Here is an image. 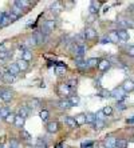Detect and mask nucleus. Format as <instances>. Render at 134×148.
Listing matches in <instances>:
<instances>
[{
  "mask_svg": "<svg viewBox=\"0 0 134 148\" xmlns=\"http://www.w3.org/2000/svg\"><path fill=\"white\" fill-rule=\"evenodd\" d=\"M56 27V23L55 20H46L43 27H42V34H50L51 31H54Z\"/></svg>",
  "mask_w": 134,
  "mask_h": 148,
  "instance_id": "1",
  "label": "nucleus"
},
{
  "mask_svg": "<svg viewBox=\"0 0 134 148\" xmlns=\"http://www.w3.org/2000/svg\"><path fill=\"white\" fill-rule=\"evenodd\" d=\"M0 99L3 100V101H6V103H8V101H11V100L14 99V92L11 90L3 88V90H0Z\"/></svg>",
  "mask_w": 134,
  "mask_h": 148,
  "instance_id": "2",
  "label": "nucleus"
},
{
  "mask_svg": "<svg viewBox=\"0 0 134 148\" xmlns=\"http://www.w3.org/2000/svg\"><path fill=\"white\" fill-rule=\"evenodd\" d=\"M58 93L60 95V96H63V97H67V96H70L71 95V90H70V87L67 86V84H59V87H58Z\"/></svg>",
  "mask_w": 134,
  "mask_h": 148,
  "instance_id": "3",
  "label": "nucleus"
},
{
  "mask_svg": "<svg viewBox=\"0 0 134 148\" xmlns=\"http://www.w3.org/2000/svg\"><path fill=\"white\" fill-rule=\"evenodd\" d=\"M125 91L122 90V88H115V90L111 91V97H114V99L117 100V101H121V100L125 99Z\"/></svg>",
  "mask_w": 134,
  "mask_h": 148,
  "instance_id": "4",
  "label": "nucleus"
},
{
  "mask_svg": "<svg viewBox=\"0 0 134 148\" xmlns=\"http://www.w3.org/2000/svg\"><path fill=\"white\" fill-rule=\"evenodd\" d=\"M83 34H85V38H86L87 40H95V39H97V36H98V34H97V31H95V29H94V28H91V27L86 28Z\"/></svg>",
  "mask_w": 134,
  "mask_h": 148,
  "instance_id": "5",
  "label": "nucleus"
},
{
  "mask_svg": "<svg viewBox=\"0 0 134 148\" xmlns=\"http://www.w3.org/2000/svg\"><path fill=\"white\" fill-rule=\"evenodd\" d=\"M121 88H122L125 92H131V91H134V82H133V80H130V79L125 80Z\"/></svg>",
  "mask_w": 134,
  "mask_h": 148,
  "instance_id": "6",
  "label": "nucleus"
},
{
  "mask_svg": "<svg viewBox=\"0 0 134 148\" xmlns=\"http://www.w3.org/2000/svg\"><path fill=\"white\" fill-rule=\"evenodd\" d=\"M115 143H117V139L114 138L113 135H109V136H106L103 144L106 145V148H115Z\"/></svg>",
  "mask_w": 134,
  "mask_h": 148,
  "instance_id": "7",
  "label": "nucleus"
},
{
  "mask_svg": "<svg viewBox=\"0 0 134 148\" xmlns=\"http://www.w3.org/2000/svg\"><path fill=\"white\" fill-rule=\"evenodd\" d=\"M46 130H47L48 134H55L59 130V124L56 123V121H50V123H47V125H46Z\"/></svg>",
  "mask_w": 134,
  "mask_h": 148,
  "instance_id": "8",
  "label": "nucleus"
},
{
  "mask_svg": "<svg viewBox=\"0 0 134 148\" xmlns=\"http://www.w3.org/2000/svg\"><path fill=\"white\" fill-rule=\"evenodd\" d=\"M16 66H17V68H19L20 72H26V71L30 68V63H27L26 60H23V59H19L16 62Z\"/></svg>",
  "mask_w": 134,
  "mask_h": 148,
  "instance_id": "9",
  "label": "nucleus"
},
{
  "mask_svg": "<svg viewBox=\"0 0 134 148\" xmlns=\"http://www.w3.org/2000/svg\"><path fill=\"white\" fill-rule=\"evenodd\" d=\"M109 68H110V62H109V60H106V59L99 60V63H98V69H99L101 72H105V71H107Z\"/></svg>",
  "mask_w": 134,
  "mask_h": 148,
  "instance_id": "10",
  "label": "nucleus"
},
{
  "mask_svg": "<svg viewBox=\"0 0 134 148\" xmlns=\"http://www.w3.org/2000/svg\"><path fill=\"white\" fill-rule=\"evenodd\" d=\"M40 104L42 101L39 99H31V100H28V103H27V107L30 108V110H36V108L40 107Z\"/></svg>",
  "mask_w": 134,
  "mask_h": 148,
  "instance_id": "11",
  "label": "nucleus"
},
{
  "mask_svg": "<svg viewBox=\"0 0 134 148\" xmlns=\"http://www.w3.org/2000/svg\"><path fill=\"white\" fill-rule=\"evenodd\" d=\"M8 49L7 47H6V43H3V44H0V60H3L4 62V59H7L8 56L11 55V53H8Z\"/></svg>",
  "mask_w": 134,
  "mask_h": 148,
  "instance_id": "12",
  "label": "nucleus"
},
{
  "mask_svg": "<svg viewBox=\"0 0 134 148\" xmlns=\"http://www.w3.org/2000/svg\"><path fill=\"white\" fill-rule=\"evenodd\" d=\"M63 10H65V7H63V3H60V1H55L51 5V11L55 12V14H60Z\"/></svg>",
  "mask_w": 134,
  "mask_h": 148,
  "instance_id": "13",
  "label": "nucleus"
},
{
  "mask_svg": "<svg viewBox=\"0 0 134 148\" xmlns=\"http://www.w3.org/2000/svg\"><path fill=\"white\" fill-rule=\"evenodd\" d=\"M56 104H58V107L60 108V110H69V108L72 107L71 104H70L69 99H62V100H59Z\"/></svg>",
  "mask_w": 134,
  "mask_h": 148,
  "instance_id": "14",
  "label": "nucleus"
},
{
  "mask_svg": "<svg viewBox=\"0 0 134 148\" xmlns=\"http://www.w3.org/2000/svg\"><path fill=\"white\" fill-rule=\"evenodd\" d=\"M74 119H75V123H76L78 127H81V125H83V124H86V114H79V115H76Z\"/></svg>",
  "mask_w": 134,
  "mask_h": 148,
  "instance_id": "15",
  "label": "nucleus"
},
{
  "mask_svg": "<svg viewBox=\"0 0 134 148\" xmlns=\"http://www.w3.org/2000/svg\"><path fill=\"white\" fill-rule=\"evenodd\" d=\"M8 73H11L12 76H16L20 73V71H19V68H17L16 63H11L10 66H8Z\"/></svg>",
  "mask_w": 134,
  "mask_h": 148,
  "instance_id": "16",
  "label": "nucleus"
},
{
  "mask_svg": "<svg viewBox=\"0 0 134 148\" xmlns=\"http://www.w3.org/2000/svg\"><path fill=\"white\" fill-rule=\"evenodd\" d=\"M117 35H118V38H119L121 41H127L129 40V32H127L126 29H118Z\"/></svg>",
  "mask_w": 134,
  "mask_h": 148,
  "instance_id": "17",
  "label": "nucleus"
},
{
  "mask_svg": "<svg viewBox=\"0 0 134 148\" xmlns=\"http://www.w3.org/2000/svg\"><path fill=\"white\" fill-rule=\"evenodd\" d=\"M30 108L28 107H20L19 108V111H17V115H19V116H22L24 119V120H26V119H27L28 117V115H30Z\"/></svg>",
  "mask_w": 134,
  "mask_h": 148,
  "instance_id": "18",
  "label": "nucleus"
},
{
  "mask_svg": "<svg viewBox=\"0 0 134 148\" xmlns=\"http://www.w3.org/2000/svg\"><path fill=\"white\" fill-rule=\"evenodd\" d=\"M32 36L35 38V40H36V43H38V44H43V43H44V39L46 38H44V35L42 34L40 31H35Z\"/></svg>",
  "mask_w": 134,
  "mask_h": 148,
  "instance_id": "19",
  "label": "nucleus"
},
{
  "mask_svg": "<svg viewBox=\"0 0 134 148\" xmlns=\"http://www.w3.org/2000/svg\"><path fill=\"white\" fill-rule=\"evenodd\" d=\"M99 7H101V3L99 1H91V4H90V14H97L98 12V10H99Z\"/></svg>",
  "mask_w": 134,
  "mask_h": 148,
  "instance_id": "20",
  "label": "nucleus"
},
{
  "mask_svg": "<svg viewBox=\"0 0 134 148\" xmlns=\"http://www.w3.org/2000/svg\"><path fill=\"white\" fill-rule=\"evenodd\" d=\"M98 63H99V60L97 58H90L86 62V67L87 68H94V67H98Z\"/></svg>",
  "mask_w": 134,
  "mask_h": 148,
  "instance_id": "21",
  "label": "nucleus"
},
{
  "mask_svg": "<svg viewBox=\"0 0 134 148\" xmlns=\"http://www.w3.org/2000/svg\"><path fill=\"white\" fill-rule=\"evenodd\" d=\"M24 119L22 116H19V115H16V117H15V121H14V124H15V127H17V128H20V130H23V127H24Z\"/></svg>",
  "mask_w": 134,
  "mask_h": 148,
  "instance_id": "22",
  "label": "nucleus"
},
{
  "mask_svg": "<svg viewBox=\"0 0 134 148\" xmlns=\"http://www.w3.org/2000/svg\"><path fill=\"white\" fill-rule=\"evenodd\" d=\"M1 80H3L6 84H12V83L15 82V76H12L11 73H8V72H6L3 75V79Z\"/></svg>",
  "mask_w": 134,
  "mask_h": 148,
  "instance_id": "23",
  "label": "nucleus"
},
{
  "mask_svg": "<svg viewBox=\"0 0 134 148\" xmlns=\"http://www.w3.org/2000/svg\"><path fill=\"white\" fill-rule=\"evenodd\" d=\"M65 121H66V124H67V125L71 128V130H74V128L78 127V125H76V123H75V119H74L72 116H67Z\"/></svg>",
  "mask_w": 134,
  "mask_h": 148,
  "instance_id": "24",
  "label": "nucleus"
},
{
  "mask_svg": "<svg viewBox=\"0 0 134 148\" xmlns=\"http://www.w3.org/2000/svg\"><path fill=\"white\" fill-rule=\"evenodd\" d=\"M107 38H109L110 43H118V41H119V38H118V35H117V31H111V32H109Z\"/></svg>",
  "mask_w": 134,
  "mask_h": 148,
  "instance_id": "25",
  "label": "nucleus"
},
{
  "mask_svg": "<svg viewBox=\"0 0 134 148\" xmlns=\"http://www.w3.org/2000/svg\"><path fill=\"white\" fill-rule=\"evenodd\" d=\"M75 44H78V45H85L83 43L86 41V38H85V34H78V35H75Z\"/></svg>",
  "mask_w": 134,
  "mask_h": 148,
  "instance_id": "26",
  "label": "nucleus"
},
{
  "mask_svg": "<svg viewBox=\"0 0 134 148\" xmlns=\"http://www.w3.org/2000/svg\"><path fill=\"white\" fill-rule=\"evenodd\" d=\"M103 127H105V121L103 120H98V119H97V120L93 123V128L95 131H101Z\"/></svg>",
  "mask_w": 134,
  "mask_h": 148,
  "instance_id": "27",
  "label": "nucleus"
},
{
  "mask_svg": "<svg viewBox=\"0 0 134 148\" xmlns=\"http://www.w3.org/2000/svg\"><path fill=\"white\" fill-rule=\"evenodd\" d=\"M35 147L36 148H47V141L43 138H38L36 139V143H35Z\"/></svg>",
  "mask_w": 134,
  "mask_h": 148,
  "instance_id": "28",
  "label": "nucleus"
},
{
  "mask_svg": "<svg viewBox=\"0 0 134 148\" xmlns=\"http://www.w3.org/2000/svg\"><path fill=\"white\" fill-rule=\"evenodd\" d=\"M22 59H23V60H26V62L28 63L32 59V52L30 51V49H26V51L22 53Z\"/></svg>",
  "mask_w": 134,
  "mask_h": 148,
  "instance_id": "29",
  "label": "nucleus"
},
{
  "mask_svg": "<svg viewBox=\"0 0 134 148\" xmlns=\"http://www.w3.org/2000/svg\"><path fill=\"white\" fill-rule=\"evenodd\" d=\"M126 147H127V140L126 139H117L115 148H126Z\"/></svg>",
  "mask_w": 134,
  "mask_h": 148,
  "instance_id": "30",
  "label": "nucleus"
},
{
  "mask_svg": "<svg viewBox=\"0 0 134 148\" xmlns=\"http://www.w3.org/2000/svg\"><path fill=\"white\" fill-rule=\"evenodd\" d=\"M20 136H22V139H23V140H27V141L32 138L31 134H30L28 131H26L24 128H23V130H20Z\"/></svg>",
  "mask_w": 134,
  "mask_h": 148,
  "instance_id": "31",
  "label": "nucleus"
},
{
  "mask_svg": "<svg viewBox=\"0 0 134 148\" xmlns=\"http://www.w3.org/2000/svg\"><path fill=\"white\" fill-rule=\"evenodd\" d=\"M69 101L71 106H78L79 101H81V99H79V96H76V95H72V96L69 97Z\"/></svg>",
  "mask_w": 134,
  "mask_h": 148,
  "instance_id": "32",
  "label": "nucleus"
},
{
  "mask_svg": "<svg viewBox=\"0 0 134 148\" xmlns=\"http://www.w3.org/2000/svg\"><path fill=\"white\" fill-rule=\"evenodd\" d=\"M11 14L16 15V16L19 17L22 14H23V10H22L20 7H17V5H12V10H11Z\"/></svg>",
  "mask_w": 134,
  "mask_h": 148,
  "instance_id": "33",
  "label": "nucleus"
},
{
  "mask_svg": "<svg viewBox=\"0 0 134 148\" xmlns=\"http://www.w3.org/2000/svg\"><path fill=\"white\" fill-rule=\"evenodd\" d=\"M95 120H97L95 114H93V112H89V114H86V123H91V124H93Z\"/></svg>",
  "mask_w": 134,
  "mask_h": 148,
  "instance_id": "34",
  "label": "nucleus"
},
{
  "mask_svg": "<svg viewBox=\"0 0 134 148\" xmlns=\"http://www.w3.org/2000/svg\"><path fill=\"white\" fill-rule=\"evenodd\" d=\"M101 111H102V114L105 115V116H111V114H113V108H111L110 106H106V107H103Z\"/></svg>",
  "mask_w": 134,
  "mask_h": 148,
  "instance_id": "35",
  "label": "nucleus"
},
{
  "mask_svg": "<svg viewBox=\"0 0 134 148\" xmlns=\"http://www.w3.org/2000/svg\"><path fill=\"white\" fill-rule=\"evenodd\" d=\"M26 44L30 45V47H35V45H38V43H36L34 36H30V38L27 39V41H26Z\"/></svg>",
  "mask_w": 134,
  "mask_h": 148,
  "instance_id": "36",
  "label": "nucleus"
},
{
  "mask_svg": "<svg viewBox=\"0 0 134 148\" xmlns=\"http://www.w3.org/2000/svg\"><path fill=\"white\" fill-rule=\"evenodd\" d=\"M15 117H16V114H14V112H10V115H8V116L6 117L4 120L7 121L8 124H11V123H14V121H15Z\"/></svg>",
  "mask_w": 134,
  "mask_h": 148,
  "instance_id": "37",
  "label": "nucleus"
},
{
  "mask_svg": "<svg viewBox=\"0 0 134 148\" xmlns=\"http://www.w3.org/2000/svg\"><path fill=\"white\" fill-rule=\"evenodd\" d=\"M66 84L70 87V90H71V88H76V86H78V80L76 79H70Z\"/></svg>",
  "mask_w": 134,
  "mask_h": 148,
  "instance_id": "38",
  "label": "nucleus"
},
{
  "mask_svg": "<svg viewBox=\"0 0 134 148\" xmlns=\"http://www.w3.org/2000/svg\"><path fill=\"white\" fill-rule=\"evenodd\" d=\"M55 72L58 73V75H63V73L66 72V66H62V64H60V66H56Z\"/></svg>",
  "mask_w": 134,
  "mask_h": 148,
  "instance_id": "39",
  "label": "nucleus"
},
{
  "mask_svg": "<svg viewBox=\"0 0 134 148\" xmlns=\"http://www.w3.org/2000/svg\"><path fill=\"white\" fill-rule=\"evenodd\" d=\"M8 115H10V110L8 108H0V116H1V119H6Z\"/></svg>",
  "mask_w": 134,
  "mask_h": 148,
  "instance_id": "40",
  "label": "nucleus"
},
{
  "mask_svg": "<svg viewBox=\"0 0 134 148\" xmlns=\"http://www.w3.org/2000/svg\"><path fill=\"white\" fill-rule=\"evenodd\" d=\"M19 140L17 139H11L10 140V148H19Z\"/></svg>",
  "mask_w": 134,
  "mask_h": 148,
  "instance_id": "41",
  "label": "nucleus"
},
{
  "mask_svg": "<svg viewBox=\"0 0 134 148\" xmlns=\"http://www.w3.org/2000/svg\"><path fill=\"white\" fill-rule=\"evenodd\" d=\"M39 116H40V119H42L43 121H47V119H48V111H46V110L40 111V114H39Z\"/></svg>",
  "mask_w": 134,
  "mask_h": 148,
  "instance_id": "42",
  "label": "nucleus"
},
{
  "mask_svg": "<svg viewBox=\"0 0 134 148\" xmlns=\"http://www.w3.org/2000/svg\"><path fill=\"white\" fill-rule=\"evenodd\" d=\"M74 5H75V1H67V0H65V1H63V7H65V8L71 10Z\"/></svg>",
  "mask_w": 134,
  "mask_h": 148,
  "instance_id": "43",
  "label": "nucleus"
},
{
  "mask_svg": "<svg viewBox=\"0 0 134 148\" xmlns=\"http://www.w3.org/2000/svg\"><path fill=\"white\" fill-rule=\"evenodd\" d=\"M101 96L102 97H111V91H109V90H102L101 91Z\"/></svg>",
  "mask_w": 134,
  "mask_h": 148,
  "instance_id": "44",
  "label": "nucleus"
},
{
  "mask_svg": "<svg viewBox=\"0 0 134 148\" xmlns=\"http://www.w3.org/2000/svg\"><path fill=\"white\" fill-rule=\"evenodd\" d=\"M101 44H106V43H110V40H109V38H107V35H105L102 39H101V41H99Z\"/></svg>",
  "mask_w": 134,
  "mask_h": 148,
  "instance_id": "45",
  "label": "nucleus"
},
{
  "mask_svg": "<svg viewBox=\"0 0 134 148\" xmlns=\"http://www.w3.org/2000/svg\"><path fill=\"white\" fill-rule=\"evenodd\" d=\"M127 53L131 56V58H134V45H131V47H129V49H127Z\"/></svg>",
  "mask_w": 134,
  "mask_h": 148,
  "instance_id": "46",
  "label": "nucleus"
},
{
  "mask_svg": "<svg viewBox=\"0 0 134 148\" xmlns=\"http://www.w3.org/2000/svg\"><path fill=\"white\" fill-rule=\"evenodd\" d=\"M117 108H119L121 111H124V110H126V106H125V104H118Z\"/></svg>",
  "mask_w": 134,
  "mask_h": 148,
  "instance_id": "47",
  "label": "nucleus"
},
{
  "mask_svg": "<svg viewBox=\"0 0 134 148\" xmlns=\"http://www.w3.org/2000/svg\"><path fill=\"white\" fill-rule=\"evenodd\" d=\"M126 123L127 124H133L134 123V117H129V119L126 120Z\"/></svg>",
  "mask_w": 134,
  "mask_h": 148,
  "instance_id": "48",
  "label": "nucleus"
},
{
  "mask_svg": "<svg viewBox=\"0 0 134 148\" xmlns=\"http://www.w3.org/2000/svg\"><path fill=\"white\" fill-rule=\"evenodd\" d=\"M98 148H106V145L103 144V143H99V144H98Z\"/></svg>",
  "mask_w": 134,
  "mask_h": 148,
  "instance_id": "49",
  "label": "nucleus"
},
{
  "mask_svg": "<svg viewBox=\"0 0 134 148\" xmlns=\"http://www.w3.org/2000/svg\"><path fill=\"white\" fill-rule=\"evenodd\" d=\"M0 120H1V116H0Z\"/></svg>",
  "mask_w": 134,
  "mask_h": 148,
  "instance_id": "50",
  "label": "nucleus"
},
{
  "mask_svg": "<svg viewBox=\"0 0 134 148\" xmlns=\"http://www.w3.org/2000/svg\"><path fill=\"white\" fill-rule=\"evenodd\" d=\"M133 11H134V7H133Z\"/></svg>",
  "mask_w": 134,
  "mask_h": 148,
  "instance_id": "51",
  "label": "nucleus"
}]
</instances>
